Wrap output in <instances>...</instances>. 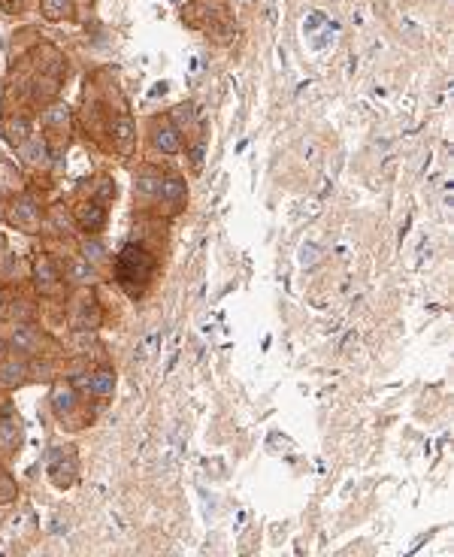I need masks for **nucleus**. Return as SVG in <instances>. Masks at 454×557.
<instances>
[{
	"label": "nucleus",
	"instance_id": "f257e3e1",
	"mask_svg": "<svg viewBox=\"0 0 454 557\" xmlns=\"http://www.w3.org/2000/svg\"><path fill=\"white\" fill-rule=\"evenodd\" d=\"M182 19H188L194 28H206L216 40H231L233 36V19L227 16L224 0H194V6H188L182 12Z\"/></svg>",
	"mask_w": 454,
	"mask_h": 557
},
{
	"label": "nucleus",
	"instance_id": "f03ea898",
	"mask_svg": "<svg viewBox=\"0 0 454 557\" xmlns=\"http://www.w3.org/2000/svg\"><path fill=\"white\" fill-rule=\"evenodd\" d=\"M151 270H155V258L148 255L143 246H128L118 258V278L128 288V294H140V288L148 282Z\"/></svg>",
	"mask_w": 454,
	"mask_h": 557
},
{
	"label": "nucleus",
	"instance_id": "7ed1b4c3",
	"mask_svg": "<svg viewBox=\"0 0 454 557\" xmlns=\"http://www.w3.org/2000/svg\"><path fill=\"white\" fill-rule=\"evenodd\" d=\"M151 146H155L158 151H163V155L182 151V131L170 121V116L155 119V124H151Z\"/></svg>",
	"mask_w": 454,
	"mask_h": 557
},
{
	"label": "nucleus",
	"instance_id": "20e7f679",
	"mask_svg": "<svg viewBox=\"0 0 454 557\" xmlns=\"http://www.w3.org/2000/svg\"><path fill=\"white\" fill-rule=\"evenodd\" d=\"M76 385L91 397H109L112 388H116V376H112V370H97V373H88L82 378H76Z\"/></svg>",
	"mask_w": 454,
	"mask_h": 557
},
{
	"label": "nucleus",
	"instance_id": "39448f33",
	"mask_svg": "<svg viewBox=\"0 0 454 557\" xmlns=\"http://www.w3.org/2000/svg\"><path fill=\"white\" fill-rule=\"evenodd\" d=\"M109 136H112V143H116L121 151H128L136 143V121L128 116V112H121L118 119L109 121Z\"/></svg>",
	"mask_w": 454,
	"mask_h": 557
},
{
	"label": "nucleus",
	"instance_id": "423d86ee",
	"mask_svg": "<svg viewBox=\"0 0 454 557\" xmlns=\"http://www.w3.org/2000/svg\"><path fill=\"white\" fill-rule=\"evenodd\" d=\"M43 128L55 131V134H67L70 131V106L61 104V100H52V104L43 109Z\"/></svg>",
	"mask_w": 454,
	"mask_h": 557
},
{
	"label": "nucleus",
	"instance_id": "0eeeda50",
	"mask_svg": "<svg viewBox=\"0 0 454 557\" xmlns=\"http://www.w3.org/2000/svg\"><path fill=\"white\" fill-rule=\"evenodd\" d=\"M9 219H12V224H19L21 231H34V227L40 224V209H36L31 197H19L16 206L9 212Z\"/></svg>",
	"mask_w": 454,
	"mask_h": 557
},
{
	"label": "nucleus",
	"instance_id": "6e6552de",
	"mask_svg": "<svg viewBox=\"0 0 454 557\" xmlns=\"http://www.w3.org/2000/svg\"><path fill=\"white\" fill-rule=\"evenodd\" d=\"M161 200L170 206V212H176L182 204H185V182L182 179H176V176H170V179H161Z\"/></svg>",
	"mask_w": 454,
	"mask_h": 557
},
{
	"label": "nucleus",
	"instance_id": "1a4fd4ad",
	"mask_svg": "<svg viewBox=\"0 0 454 557\" xmlns=\"http://www.w3.org/2000/svg\"><path fill=\"white\" fill-rule=\"evenodd\" d=\"M31 131H34V121L28 119V116H12V119H6V124H4V134H6V139L9 143H16V146H21L24 139H31Z\"/></svg>",
	"mask_w": 454,
	"mask_h": 557
},
{
	"label": "nucleus",
	"instance_id": "9d476101",
	"mask_svg": "<svg viewBox=\"0 0 454 557\" xmlns=\"http://www.w3.org/2000/svg\"><path fill=\"white\" fill-rule=\"evenodd\" d=\"M34 278H36V288L52 294V291L58 288V270H55V264L49 261V258H36V264H34Z\"/></svg>",
	"mask_w": 454,
	"mask_h": 557
},
{
	"label": "nucleus",
	"instance_id": "9b49d317",
	"mask_svg": "<svg viewBox=\"0 0 454 557\" xmlns=\"http://www.w3.org/2000/svg\"><path fill=\"white\" fill-rule=\"evenodd\" d=\"M40 12L46 21L73 19V0H40Z\"/></svg>",
	"mask_w": 454,
	"mask_h": 557
},
{
	"label": "nucleus",
	"instance_id": "f8f14e48",
	"mask_svg": "<svg viewBox=\"0 0 454 557\" xmlns=\"http://www.w3.org/2000/svg\"><path fill=\"white\" fill-rule=\"evenodd\" d=\"M79 224L85 227L88 234L100 231V227L106 224V209L100 206V204H88V206H82V212H79Z\"/></svg>",
	"mask_w": 454,
	"mask_h": 557
},
{
	"label": "nucleus",
	"instance_id": "ddd939ff",
	"mask_svg": "<svg viewBox=\"0 0 454 557\" xmlns=\"http://www.w3.org/2000/svg\"><path fill=\"white\" fill-rule=\"evenodd\" d=\"M52 409L58 415H67V412L76 409V388L73 385H58L52 391Z\"/></svg>",
	"mask_w": 454,
	"mask_h": 557
},
{
	"label": "nucleus",
	"instance_id": "4468645a",
	"mask_svg": "<svg viewBox=\"0 0 454 557\" xmlns=\"http://www.w3.org/2000/svg\"><path fill=\"white\" fill-rule=\"evenodd\" d=\"M21 149V158L28 161V164H46L49 161V146H46V139H24V143L19 146Z\"/></svg>",
	"mask_w": 454,
	"mask_h": 557
},
{
	"label": "nucleus",
	"instance_id": "2eb2a0df",
	"mask_svg": "<svg viewBox=\"0 0 454 557\" xmlns=\"http://www.w3.org/2000/svg\"><path fill=\"white\" fill-rule=\"evenodd\" d=\"M158 191H161V176L151 167H146L140 176H136V194L148 200V197H155Z\"/></svg>",
	"mask_w": 454,
	"mask_h": 557
},
{
	"label": "nucleus",
	"instance_id": "dca6fc26",
	"mask_svg": "<svg viewBox=\"0 0 454 557\" xmlns=\"http://www.w3.org/2000/svg\"><path fill=\"white\" fill-rule=\"evenodd\" d=\"M170 121H173L179 131L194 128V124L200 121L197 112H194V104H179V106H173V109H170Z\"/></svg>",
	"mask_w": 454,
	"mask_h": 557
},
{
	"label": "nucleus",
	"instance_id": "f3484780",
	"mask_svg": "<svg viewBox=\"0 0 454 557\" xmlns=\"http://www.w3.org/2000/svg\"><path fill=\"white\" fill-rule=\"evenodd\" d=\"M12 346L19 351H34V348H40V339H36L34 327H16L12 331Z\"/></svg>",
	"mask_w": 454,
	"mask_h": 557
},
{
	"label": "nucleus",
	"instance_id": "a211bd4d",
	"mask_svg": "<svg viewBox=\"0 0 454 557\" xmlns=\"http://www.w3.org/2000/svg\"><path fill=\"white\" fill-rule=\"evenodd\" d=\"M0 378H4L6 385H21L24 378H28V363H21V361L4 363V366H0Z\"/></svg>",
	"mask_w": 454,
	"mask_h": 557
},
{
	"label": "nucleus",
	"instance_id": "6ab92c4d",
	"mask_svg": "<svg viewBox=\"0 0 454 557\" xmlns=\"http://www.w3.org/2000/svg\"><path fill=\"white\" fill-rule=\"evenodd\" d=\"M82 258L91 264V267H97V264H104L106 251H104V246H100L97 239H88V243H82Z\"/></svg>",
	"mask_w": 454,
	"mask_h": 557
},
{
	"label": "nucleus",
	"instance_id": "aec40b11",
	"mask_svg": "<svg viewBox=\"0 0 454 557\" xmlns=\"http://www.w3.org/2000/svg\"><path fill=\"white\" fill-rule=\"evenodd\" d=\"M70 276L79 278V282H94V270H91V264H88L85 258L70 264Z\"/></svg>",
	"mask_w": 454,
	"mask_h": 557
},
{
	"label": "nucleus",
	"instance_id": "412c9836",
	"mask_svg": "<svg viewBox=\"0 0 454 557\" xmlns=\"http://www.w3.org/2000/svg\"><path fill=\"white\" fill-rule=\"evenodd\" d=\"M112 200H116V185H112L109 179H104V182H100V188H97V194H94V204L106 206V204H112Z\"/></svg>",
	"mask_w": 454,
	"mask_h": 557
},
{
	"label": "nucleus",
	"instance_id": "4be33fe9",
	"mask_svg": "<svg viewBox=\"0 0 454 557\" xmlns=\"http://www.w3.org/2000/svg\"><path fill=\"white\" fill-rule=\"evenodd\" d=\"M0 442H4V446H16L19 430H12V424H0Z\"/></svg>",
	"mask_w": 454,
	"mask_h": 557
},
{
	"label": "nucleus",
	"instance_id": "5701e85b",
	"mask_svg": "<svg viewBox=\"0 0 454 557\" xmlns=\"http://www.w3.org/2000/svg\"><path fill=\"white\" fill-rule=\"evenodd\" d=\"M318 258H321V251L315 249V246H306V249L300 251V261L306 264V267H312V264H318Z\"/></svg>",
	"mask_w": 454,
	"mask_h": 557
},
{
	"label": "nucleus",
	"instance_id": "b1692460",
	"mask_svg": "<svg viewBox=\"0 0 454 557\" xmlns=\"http://www.w3.org/2000/svg\"><path fill=\"white\" fill-rule=\"evenodd\" d=\"M200 158H203V143H194L191 146V164L194 167H200Z\"/></svg>",
	"mask_w": 454,
	"mask_h": 557
},
{
	"label": "nucleus",
	"instance_id": "393cba45",
	"mask_svg": "<svg viewBox=\"0 0 454 557\" xmlns=\"http://www.w3.org/2000/svg\"><path fill=\"white\" fill-rule=\"evenodd\" d=\"M0 251H4V236H0Z\"/></svg>",
	"mask_w": 454,
	"mask_h": 557
},
{
	"label": "nucleus",
	"instance_id": "a878e982",
	"mask_svg": "<svg viewBox=\"0 0 454 557\" xmlns=\"http://www.w3.org/2000/svg\"><path fill=\"white\" fill-rule=\"evenodd\" d=\"M0 354H4V343H0Z\"/></svg>",
	"mask_w": 454,
	"mask_h": 557
}]
</instances>
